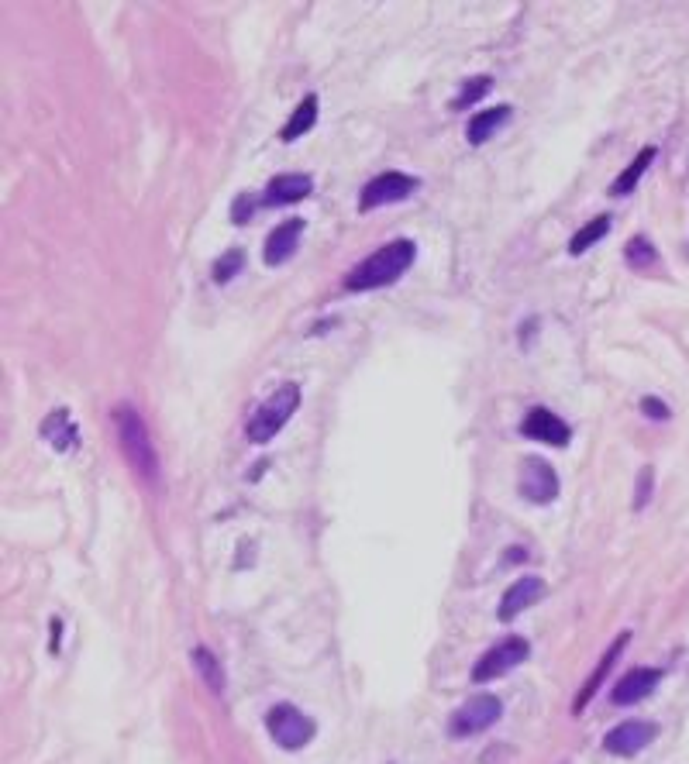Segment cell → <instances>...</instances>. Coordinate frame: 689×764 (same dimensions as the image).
<instances>
[{"label": "cell", "instance_id": "obj_1", "mask_svg": "<svg viewBox=\"0 0 689 764\" xmlns=\"http://www.w3.org/2000/svg\"><path fill=\"white\" fill-rule=\"evenodd\" d=\"M417 259V245L410 238H397L390 245H383L379 252L366 255L352 272L345 276V290L352 293H373L383 290V286H393L400 276L414 265Z\"/></svg>", "mask_w": 689, "mask_h": 764}, {"label": "cell", "instance_id": "obj_2", "mask_svg": "<svg viewBox=\"0 0 689 764\" xmlns=\"http://www.w3.org/2000/svg\"><path fill=\"white\" fill-rule=\"evenodd\" d=\"M114 424H118V441L121 448H125L128 465L138 472V479L149 482V486H159V458H156V448H152L149 427L138 417V410L118 407L114 410Z\"/></svg>", "mask_w": 689, "mask_h": 764}, {"label": "cell", "instance_id": "obj_3", "mask_svg": "<svg viewBox=\"0 0 689 764\" xmlns=\"http://www.w3.org/2000/svg\"><path fill=\"white\" fill-rule=\"evenodd\" d=\"M297 407H300V386L297 382H283L280 389H276L273 396H269L266 403H259L255 407V413L249 417V441L252 444H266V441H273L276 434L283 431V424L286 420L297 413Z\"/></svg>", "mask_w": 689, "mask_h": 764}, {"label": "cell", "instance_id": "obj_4", "mask_svg": "<svg viewBox=\"0 0 689 764\" xmlns=\"http://www.w3.org/2000/svg\"><path fill=\"white\" fill-rule=\"evenodd\" d=\"M528 654H531V644L524 641V637H517V634L503 637V641L493 644L490 651H483V658L472 665V682L483 685V682H493V678H503L510 668L524 665Z\"/></svg>", "mask_w": 689, "mask_h": 764}, {"label": "cell", "instance_id": "obj_5", "mask_svg": "<svg viewBox=\"0 0 689 764\" xmlns=\"http://www.w3.org/2000/svg\"><path fill=\"white\" fill-rule=\"evenodd\" d=\"M266 730H269V737H273L276 744L283 747V751H300V747L311 744V737H314V720H311V716L300 713L297 706L280 703V706L269 709Z\"/></svg>", "mask_w": 689, "mask_h": 764}, {"label": "cell", "instance_id": "obj_6", "mask_svg": "<svg viewBox=\"0 0 689 764\" xmlns=\"http://www.w3.org/2000/svg\"><path fill=\"white\" fill-rule=\"evenodd\" d=\"M500 716H503V706L497 696H472L452 713V720H448V734L459 737V740L476 737V734H483V730L497 727Z\"/></svg>", "mask_w": 689, "mask_h": 764}, {"label": "cell", "instance_id": "obj_7", "mask_svg": "<svg viewBox=\"0 0 689 764\" xmlns=\"http://www.w3.org/2000/svg\"><path fill=\"white\" fill-rule=\"evenodd\" d=\"M421 179L417 176H407V173H379L376 179H369L359 193V210H379L386 204H400V200L414 197Z\"/></svg>", "mask_w": 689, "mask_h": 764}, {"label": "cell", "instance_id": "obj_8", "mask_svg": "<svg viewBox=\"0 0 689 764\" xmlns=\"http://www.w3.org/2000/svg\"><path fill=\"white\" fill-rule=\"evenodd\" d=\"M517 486H521V496L528 503H552L559 496V475H555L552 465L545 458H524L521 475H517Z\"/></svg>", "mask_w": 689, "mask_h": 764}, {"label": "cell", "instance_id": "obj_9", "mask_svg": "<svg viewBox=\"0 0 689 764\" xmlns=\"http://www.w3.org/2000/svg\"><path fill=\"white\" fill-rule=\"evenodd\" d=\"M658 727L648 720H627L621 723V727H614L607 737H603V751L614 754V758H634V754H641L648 744L655 740Z\"/></svg>", "mask_w": 689, "mask_h": 764}, {"label": "cell", "instance_id": "obj_10", "mask_svg": "<svg viewBox=\"0 0 689 764\" xmlns=\"http://www.w3.org/2000/svg\"><path fill=\"white\" fill-rule=\"evenodd\" d=\"M521 434H524V438H531V441L552 444V448H565V444L572 441L569 424H565L562 417H555L552 410H545V407H534V410L524 413Z\"/></svg>", "mask_w": 689, "mask_h": 764}, {"label": "cell", "instance_id": "obj_11", "mask_svg": "<svg viewBox=\"0 0 689 764\" xmlns=\"http://www.w3.org/2000/svg\"><path fill=\"white\" fill-rule=\"evenodd\" d=\"M662 682V668H634L624 678H617V685L610 689V703L614 706H634L641 699H648Z\"/></svg>", "mask_w": 689, "mask_h": 764}, {"label": "cell", "instance_id": "obj_12", "mask_svg": "<svg viewBox=\"0 0 689 764\" xmlns=\"http://www.w3.org/2000/svg\"><path fill=\"white\" fill-rule=\"evenodd\" d=\"M311 190H314V179L307 173H283V176L269 179L259 204L262 207H290V204H300V200L311 197Z\"/></svg>", "mask_w": 689, "mask_h": 764}, {"label": "cell", "instance_id": "obj_13", "mask_svg": "<svg viewBox=\"0 0 689 764\" xmlns=\"http://www.w3.org/2000/svg\"><path fill=\"white\" fill-rule=\"evenodd\" d=\"M304 217H290V221L276 224L266 238V248H262V259L266 265H283L293 259V252L300 248V235H304Z\"/></svg>", "mask_w": 689, "mask_h": 764}, {"label": "cell", "instance_id": "obj_14", "mask_svg": "<svg viewBox=\"0 0 689 764\" xmlns=\"http://www.w3.org/2000/svg\"><path fill=\"white\" fill-rule=\"evenodd\" d=\"M541 596H545V582L534 579V575H524V579H517L514 586L503 592V599H500V606H497V617L503 623H510V620L517 617V613H524L528 606L538 603Z\"/></svg>", "mask_w": 689, "mask_h": 764}, {"label": "cell", "instance_id": "obj_15", "mask_svg": "<svg viewBox=\"0 0 689 764\" xmlns=\"http://www.w3.org/2000/svg\"><path fill=\"white\" fill-rule=\"evenodd\" d=\"M42 438L59 451V455H76L80 451V431H76V420L69 417V410H52L42 424Z\"/></svg>", "mask_w": 689, "mask_h": 764}, {"label": "cell", "instance_id": "obj_16", "mask_svg": "<svg viewBox=\"0 0 689 764\" xmlns=\"http://www.w3.org/2000/svg\"><path fill=\"white\" fill-rule=\"evenodd\" d=\"M627 641H631V634H621L614 644L607 647V654H603V661H600V665H596V672H593L590 678H586V685H583V689H579L576 706H572V709H576V713H583V709H586V703H590V696H593L596 689H600L603 678H607V672H610V668H614V661L621 658V651H624V644H627Z\"/></svg>", "mask_w": 689, "mask_h": 764}, {"label": "cell", "instance_id": "obj_17", "mask_svg": "<svg viewBox=\"0 0 689 764\" xmlns=\"http://www.w3.org/2000/svg\"><path fill=\"white\" fill-rule=\"evenodd\" d=\"M507 121H510V107H486L483 114H476V118L469 121V128H466L469 145L490 142V138L497 135V131H500Z\"/></svg>", "mask_w": 689, "mask_h": 764}, {"label": "cell", "instance_id": "obj_18", "mask_svg": "<svg viewBox=\"0 0 689 764\" xmlns=\"http://www.w3.org/2000/svg\"><path fill=\"white\" fill-rule=\"evenodd\" d=\"M655 155H658V152H655L652 145H648V148H641V152L634 155V162H631V166H627L624 173L614 179V186H610V197H627V193H631L634 186H638V179L648 173V166H652V162H655Z\"/></svg>", "mask_w": 689, "mask_h": 764}, {"label": "cell", "instance_id": "obj_19", "mask_svg": "<svg viewBox=\"0 0 689 764\" xmlns=\"http://www.w3.org/2000/svg\"><path fill=\"white\" fill-rule=\"evenodd\" d=\"M314 124H317V97L314 93H307V97L300 100L297 111L290 114V121H286V128L280 131V138L283 142H297V138H304Z\"/></svg>", "mask_w": 689, "mask_h": 764}, {"label": "cell", "instance_id": "obj_20", "mask_svg": "<svg viewBox=\"0 0 689 764\" xmlns=\"http://www.w3.org/2000/svg\"><path fill=\"white\" fill-rule=\"evenodd\" d=\"M193 665H197L200 678H204V682L221 696L224 692V668H221V661L214 658V651H207V647H193Z\"/></svg>", "mask_w": 689, "mask_h": 764}, {"label": "cell", "instance_id": "obj_21", "mask_svg": "<svg viewBox=\"0 0 689 764\" xmlns=\"http://www.w3.org/2000/svg\"><path fill=\"white\" fill-rule=\"evenodd\" d=\"M607 231H610V217H607V214L596 217V221H590L586 228H579L576 235H572V241H569V255H583L590 245H596L600 238H607Z\"/></svg>", "mask_w": 689, "mask_h": 764}, {"label": "cell", "instance_id": "obj_22", "mask_svg": "<svg viewBox=\"0 0 689 764\" xmlns=\"http://www.w3.org/2000/svg\"><path fill=\"white\" fill-rule=\"evenodd\" d=\"M624 259L631 269H652V265H658V252L645 235H634L624 248Z\"/></svg>", "mask_w": 689, "mask_h": 764}, {"label": "cell", "instance_id": "obj_23", "mask_svg": "<svg viewBox=\"0 0 689 764\" xmlns=\"http://www.w3.org/2000/svg\"><path fill=\"white\" fill-rule=\"evenodd\" d=\"M490 90H493L490 76H472V80L462 83V90H459V97L452 100V107H455V111H462V107H472L476 100H483Z\"/></svg>", "mask_w": 689, "mask_h": 764}, {"label": "cell", "instance_id": "obj_24", "mask_svg": "<svg viewBox=\"0 0 689 764\" xmlns=\"http://www.w3.org/2000/svg\"><path fill=\"white\" fill-rule=\"evenodd\" d=\"M242 265H245V252H242V248H231V252H224L221 259L214 262V283H218V286L231 283V276H238V272H242Z\"/></svg>", "mask_w": 689, "mask_h": 764}, {"label": "cell", "instance_id": "obj_25", "mask_svg": "<svg viewBox=\"0 0 689 764\" xmlns=\"http://www.w3.org/2000/svg\"><path fill=\"white\" fill-rule=\"evenodd\" d=\"M652 479H655L652 469H641L638 472V496H634V510H641L648 496H652Z\"/></svg>", "mask_w": 689, "mask_h": 764}, {"label": "cell", "instance_id": "obj_26", "mask_svg": "<svg viewBox=\"0 0 689 764\" xmlns=\"http://www.w3.org/2000/svg\"><path fill=\"white\" fill-rule=\"evenodd\" d=\"M641 410H645V417H652V420H669V407H665L662 400H655V396H645V400H641Z\"/></svg>", "mask_w": 689, "mask_h": 764}, {"label": "cell", "instance_id": "obj_27", "mask_svg": "<svg viewBox=\"0 0 689 764\" xmlns=\"http://www.w3.org/2000/svg\"><path fill=\"white\" fill-rule=\"evenodd\" d=\"M59 634H63V620H52V651H59Z\"/></svg>", "mask_w": 689, "mask_h": 764}]
</instances>
